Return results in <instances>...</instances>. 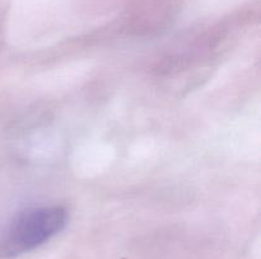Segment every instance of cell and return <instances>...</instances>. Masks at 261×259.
I'll return each instance as SVG.
<instances>
[{"instance_id": "cell-1", "label": "cell", "mask_w": 261, "mask_h": 259, "mask_svg": "<svg viewBox=\"0 0 261 259\" xmlns=\"http://www.w3.org/2000/svg\"><path fill=\"white\" fill-rule=\"evenodd\" d=\"M68 222V212L60 206H45L18 215L0 235V256L20 255L42 245L60 233Z\"/></svg>"}]
</instances>
